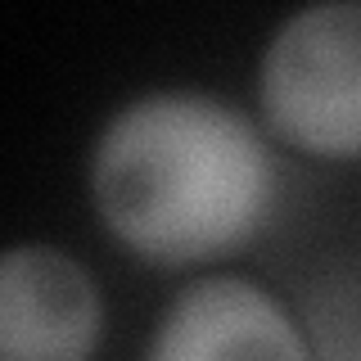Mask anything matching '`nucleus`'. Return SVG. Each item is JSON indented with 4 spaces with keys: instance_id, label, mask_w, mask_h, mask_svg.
<instances>
[{
    "instance_id": "obj_3",
    "label": "nucleus",
    "mask_w": 361,
    "mask_h": 361,
    "mask_svg": "<svg viewBox=\"0 0 361 361\" xmlns=\"http://www.w3.org/2000/svg\"><path fill=\"white\" fill-rule=\"evenodd\" d=\"M99 325L95 280L63 248L18 244L0 257V361H86Z\"/></svg>"
},
{
    "instance_id": "obj_2",
    "label": "nucleus",
    "mask_w": 361,
    "mask_h": 361,
    "mask_svg": "<svg viewBox=\"0 0 361 361\" xmlns=\"http://www.w3.org/2000/svg\"><path fill=\"white\" fill-rule=\"evenodd\" d=\"M257 104L293 149L361 158V0H325L280 23L262 54Z\"/></svg>"
},
{
    "instance_id": "obj_4",
    "label": "nucleus",
    "mask_w": 361,
    "mask_h": 361,
    "mask_svg": "<svg viewBox=\"0 0 361 361\" xmlns=\"http://www.w3.org/2000/svg\"><path fill=\"white\" fill-rule=\"evenodd\" d=\"M145 361H312V353L262 285L208 276L172 298Z\"/></svg>"
},
{
    "instance_id": "obj_1",
    "label": "nucleus",
    "mask_w": 361,
    "mask_h": 361,
    "mask_svg": "<svg viewBox=\"0 0 361 361\" xmlns=\"http://www.w3.org/2000/svg\"><path fill=\"white\" fill-rule=\"evenodd\" d=\"M90 190L104 226L163 267L244 244L271 212L276 167L257 127L226 99L158 90L99 131Z\"/></svg>"
}]
</instances>
